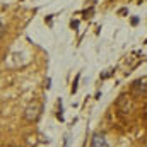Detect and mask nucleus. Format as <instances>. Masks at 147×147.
I'll return each instance as SVG.
<instances>
[{"mask_svg":"<svg viewBox=\"0 0 147 147\" xmlns=\"http://www.w3.org/2000/svg\"><path fill=\"white\" fill-rule=\"evenodd\" d=\"M41 111H43L41 101L33 99V101L26 106V110H24V120H26V121H36L38 118L41 116Z\"/></svg>","mask_w":147,"mask_h":147,"instance_id":"1","label":"nucleus"},{"mask_svg":"<svg viewBox=\"0 0 147 147\" xmlns=\"http://www.w3.org/2000/svg\"><path fill=\"white\" fill-rule=\"evenodd\" d=\"M130 91H132L134 96H147V77L137 79V80L132 84Z\"/></svg>","mask_w":147,"mask_h":147,"instance_id":"2","label":"nucleus"},{"mask_svg":"<svg viewBox=\"0 0 147 147\" xmlns=\"http://www.w3.org/2000/svg\"><path fill=\"white\" fill-rule=\"evenodd\" d=\"M116 108L121 111V113H128L130 108H132V101H130V98H128L127 94H121V96L118 98V101H116Z\"/></svg>","mask_w":147,"mask_h":147,"instance_id":"3","label":"nucleus"},{"mask_svg":"<svg viewBox=\"0 0 147 147\" xmlns=\"http://www.w3.org/2000/svg\"><path fill=\"white\" fill-rule=\"evenodd\" d=\"M91 147H106V140L103 134H94L92 135V144Z\"/></svg>","mask_w":147,"mask_h":147,"instance_id":"4","label":"nucleus"},{"mask_svg":"<svg viewBox=\"0 0 147 147\" xmlns=\"http://www.w3.org/2000/svg\"><path fill=\"white\" fill-rule=\"evenodd\" d=\"M79 77H80V75H77V79H75V82H74V87H72V92H75V91H77V82H79Z\"/></svg>","mask_w":147,"mask_h":147,"instance_id":"5","label":"nucleus"},{"mask_svg":"<svg viewBox=\"0 0 147 147\" xmlns=\"http://www.w3.org/2000/svg\"><path fill=\"white\" fill-rule=\"evenodd\" d=\"M3 34H5V28H3V24L0 22V38L3 36Z\"/></svg>","mask_w":147,"mask_h":147,"instance_id":"6","label":"nucleus"},{"mask_svg":"<svg viewBox=\"0 0 147 147\" xmlns=\"http://www.w3.org/2000/svg\"><path fill=\"white\" fill-rule=\"evenodd\" d=\"M146 147H147V139H146Z\"/></svg>","mask_w":147,"mask_h":147,"instance_id":"7","label":"nucleus"}]
</instances>
